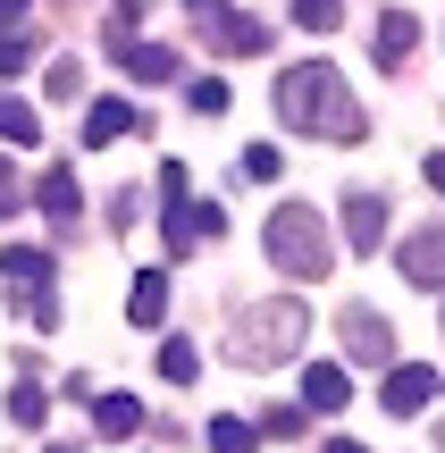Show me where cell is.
I'll return each instance as SVG.
<instances>
[{"label": "cell", "mask_w": 445, "mask_h": 453, "mask_svg": "<svg viewBox=\"0 0 445 453\" xmlns=\"http://www.w3.org/2000/svg\"><path fill=\"white\" fill-rule=\"evenodd\" d=\"M278 118L295 134H328V143H362L370 134V118H362V101L345 93V76L336 67H286L278 76Z\"/></svg>", "instance_id": "6da1fadb"}, {"label": "cell", "mask_w": 445, "mask_h": 453, "mask_svg": "<svg viewBox=\"0 0 445 453\" xmlns=\"http://www.w3.org/2000/svg\"><path fill=\"white\" fill-rule=\"evenodd\" d=\"M303 336H311V311H303L295 294H278V303H244V311H235L227 361H235V370H286Z\"/></svg>", "instance_id": "7a4b0ae2"}, {"label": "cell", "mask_w": 445, "mask_h": 453, "mask_svg": "<svg viewBox=\"0 0 445 453\" xmlns=\"http://www.w3.org/2000/svg\"><path fill=\"white\" fill-rule=\"evenodd\" d=\"M261 243H269V260H278L286 277H328V260H336V235H328V219H319V211H303V202L269 211Z\"/></svg>", "instance_id": "3957f363"}, {"label": "cell", "mask_w": 445, "mask_h": 453, "mask_svg": "<svg viewBox=\"0 0 445 453\" xmlns=\"http://www.w3.org/2000/svg\"><path fill=\"white\" fill-rule=\"evenodd\" d=\"M0 277H9V303L26 311L34 327H59V294H50L59 260H50V252H34V243H9V252H0Z\"/></svg>", "instance_id": "277c9868"}, {"label": "cell", "mask_w": 445, "mask_h": 453, "mask_svg": "<svg viewBox=\"0 0 445 453\" xmlns=\"http://www.w3.org/2000/svg\"><path fill=\"white\" fill-rule=\"evenodd\" d=\"M336 336H345V353L362 361V370H387V361H395V327H387V319H379L370 303H345Z\"/></svg>", "instance_id": "5b68a950"}, {"label": "cell", "mask_w": 445, "mask_h": 453, "mask_svg": "<svg viewBox=\"0 0 445 453\" xmlns=\"http://www.w3.org/2000/svg\"><path fill=\"white\" fill-rule=\"evenodd\" d=\"M395 269L412 277L420 294H445V226H420V235H403V252H395Z\"/></svg>", "instance_id": "8992f818"}, {"label": "cell", "mask_w": 445, "mask_h": 453, "mask_svg": "<svg viewBox=\"0 0 445 453\" xmlns=\"http://www.w3.org/2000/svg\"><path fill=\"white\" fill-rule=\"evenodd\" d=\"M429 395H437V370H429V361H395V370H387V395H379V411L412 420V411H429Z\"/></svg>", "instance_id": "52a82bcc"}, {"label": "cell", "mask_w": 445, "mask_h": 453, "mask_svg": "<svg viewBox=\"0 0 445 453\" xmlns=\"http://www.w3.org/2000/svg\"><path fill=\"white\" fill-rule=\"evenodd\" d=\"M219 226H227V211H211V202H168V219H160V243L185 260L202 235H219Z\"/></svg>", "instance_id": "ba28073f"}, {"label": "cell", "mask_w": 445, "mask_h": 453, "mask_svg": "<svg viewBox=\"0 0 445 453\" xmlns=\"http://www.w3.org/2000/svg\"><path fill=\"white\" fill-rule=\"evenodd\" d=\"M345 243L362 260H379V243H387V194H370V185H362V194H345Z\"/></svg>", "instance_id": "9c48e42d"}, {"label": "cell", "mask_w": 445, "mask_h": 453, "mask_svg": "<svg viewBox=\"0 0 445 453\" xmlns=\"http://www.w3.org/2000/svg\"><path fill=\"white\" fill-rule=\"evenodd\" d=\"M412 50H420V17H412V9H387V17H379V34H370V59L395 76Z\"/></svg>", "instance_id": "30bf717a"}, {"label": "cell", "mask_w": 445, "mask_h": 453, "mask_svg": "<svg viewBox=\"0 0 445 453\" xmlns=\"http://www.w3.org/2000/svg\"><path fill=\"white\" fill-rule=\"evenodd\" d=\"M34 211L59 219V226H76V219H84V194H76V168H67V160H50V168H42V185H34Z\"/></svg>", "instance_id": "8fae6325"}, {"label": "cell", "mask_w": 445, "mask_h": 453, "mask_svg": "<svg viewBox=\"0 0 445 453\" xmlns=\"http://www.w3.org/2000/svg\"><path fill=\"white\" fill-rule=\"evenodd\" d=\"M127 76H143V84H177V50L168 42H127V50H110Z\"/></svg>", "instance_id": "7c38bea8"}, {"label": "cell", "mask_w": 445, "mask_h": 453, "mask_svg": "<svg viewBox=\"0 0 445 453\" xmlns=\"http://www.w3.org/2000/svg\"><path fill=\"white\" fill-rule=\"evenodd\" d=\"M127 319H134V327H160V319H168V277H160V269H143V277H134Z\"/></svg>", "instance_id": "4fadbf2b"}, {"label": "cell", "mask_w": 445, "mask_h": 453, "mask_svg": "<svg viewBox=\"0 0 445 453\" xmlns=\"http://www.w3.org/2000/svg\"><path fill=\"white\" fill-rule=\"evenodd\" d=\"M118 134H134V110H127V101H93V110H84V143L110 151Z\"/></svg>", "instance_id": "5bb4252c"}, {"label": "cell", "mask_w": 445, "mask_h": 453, "mask_svg": "<svg viewBox=\"0 0 445 453\" xmlns=\"http://www.w3.org/2000/svg\"><path fill=\"white\" fill-rule=\"evenodd\" d=\"M345 370H336V361H311V370H303V403H319V411H345Z\"/></svg>", "instance_id": "9a60e30c"}, {"label": "cell", "mask_w": 445, "mask_h": 453, "mask_svg": "<svg viewBox=\"0 0 445 453\" xmlns=\"http://www.w3.org/2000/svg\"><path fill=\"white\" fill-rule=\"evenodd\" d=\"M93 428L101 437H134V428H143V403H134V395H93Z\"/></svg>", "instance_id": "2e32d148"}, {"label": "cell", "mask_w": 445, "mask_h": 453, "mask_svg": "<svg viewBox=\"0 0 445 453\" xmlns=\"http://www.w3.org/2000/svg\"><path fill=\"white\" fill-rule=\"evenodd\" d=\"M211 42H219V50H244V59H252V50L269 42V26H261V17H211Z\"/></svg>", "instance_id": "e0dca14e"}, {"label": "cell", "mask_w": 445, "mask_h": 453, "mask_svg": "<svg viewBox=\"0 0 445 453\" xmlns=\"http://www.w3.org/2000/svg\"><path fill=\"white\" fill-rule=\"evenodd\" d=\"M0 143H42V118L26 101H9V93H0Z\"/></svg>", "instance_id": "ac0fdd59"}, {"label": "cell", "mask_w": 445, "mask_h": 453, "mask_svg": "<svg viewBox=\"0 0 445 453\" xmlns=\"http://www.w3.org/2000/svg\"><path fill=\"white\" fill-rule=\"evenodd\" d=\"M160 378H168V387H194V378H202V353L168 336V344H160Z\"/></svg>", "instance_id": "d6986e66"}, {"label": "cell", "mask_w": 445, "mask_h": 453, "mask_svg": "<svg viewBox=\"0 0 445 453\" xmlns=\"http://www.w3.org/2000/svg\"><path fill=\"white\" fill-rule=\"evenodd\" d=\"M252 445H261V428H252V420H235V411H227V420H211V453H252Z\"/></svg>", "instance_id": "ffe728a7"}, {"label": "cell", "mask_w": 445, "mask_h": 453, "mask_svg": "<svg viewBox=\"0 0 445 453\" xmlns=\"http://www.w3.org/2000/svg\"><path fill=\"white\" fill-rule=\"evenodd\" d=\"M295 26L303 34H336L345 26V0H295Z\"/></svg>", "instance_id": "44dd1931"}, {"label": "cell", "mask_w": 445, "mask_h": 453, "mask_svg": "<svg viewBox=\"0 0 445 453\" xmlns=\"http://www.w3.org/2000/svg\"><path fill=\"white\" fill-rule=\"evenodd\" d=\"M9 420H17V428H42V420H50V395H42V387H17V395H9Z\"/></svg>", "instance_id": "7402d4cb"}, {"label": "cell", "mask_w": 445, "mask_h": 453, "mask_svg": "<svg viewBox=\"0 0 445 453\" xmlns=\"http://www.w3.org/2000/svg\"><path fill=\"white\" fill-rule=\"evenodd\" d=\"M42 93H50V101H76V93H84V67H76V59H50Z\"/></svg>", "instance_id": "603a6c76"}, {"label": "cell", "mask_w": 445, "mask_h": 453, "mask_svg": "<svg viewBox=\"0 0 445 453\" xmlns=\"http://www.w3.org/2000/svg\"><path fill=\"white\" fill-rule=\"evenodd\" d=\"M34 59V42H26V34H17V26H0V76H17V67H26Z\"/></svg>", "instance_id": "cb8c5ba5"}, {"label": "cell", "mask_w": 445, "mask_h": 453, "mask_svg": "<svg viewBox=\"0 0 445 453\" xmlns=\"http://www.w3.org/2000/svg\"><path fill=\"white\" fill-rule=\"evenodd\" d=\"M278 168H286V160H278V151H269V143H252V151H244V177H252V185H269V177H278Z\"/></svg>", "instance_id": "d4e9b609"}, {"label": "cell", "mask_w": 445, "mask_h": 453, "mask_svg": "<svg viewBox=\"0 0 445 453\" xmlns=\"http://www.w3.org/2000/svg\"><path fill=\"white\" fill-rule=\"evenodd\" d=\"M194 110H202V118H219V110H227V84L202 76V84H194Z\"/></svg>", "instance_id": "484cf974"}, {"label": "cell", "mask_w": 445, "mask_h": 453, "mask_svg": "<svg viewBox=\"0 0 445 453\" xmlns=\"http://www.w3.org/2000/svg\"><path fill=\"white\" fill-rule=\"evenodd\" d=\"M17 202H26V185H17V168H0V219H17Z\"/></svg>", "instance_id": "4316f807"}, {"label": "cell", "mask_w": 445, "mask_h": 453, "mask_svg": "<svg viewBox=\"0 0 445 453\" xmlns=\"http://www.w3.org/2000/svg\"><path fill=\"white\" fill-rule=\"evenodd\" d=\"M429 185H437V194H445V151H429Z\"/></svg>", "instance_id": "83f0119b"}, {"label": "cell", "mask_w": 445, "mask_h": 453, "mask_svg": "<svg viewBox=\"0 0 445 453\" xmlns=\"http://www.w3.org/2000/svg\"><path fill=\"white\" fill-rule=\"evenodd\" d=\"M17 17H26V0H0V26H17Z\"/></svg>", "instance_id": "f1b7e54d"}, {"label": "cell", "mask_w": 445, "mask_h": 453, "mask_svg": "<svg viewBox=\"0 0 445 453\" xmlns=\"http://www.w3.org/2000/svg\"><path fill=\"white\" fill-rule=\"evenodd\" d=\"M319 453H362V445H353V437H328V445H319Z\"/></svg>", "instance_id": "f546056e"}, {"label": "cell", "mask_w": 445, "mask_h": 453, "mask_svg": "<svg viewBox=\"0 0 445 453\" xmlns=\"http://www.w3.org/2000/svg\"><path fill=\"white\" fill-rule=\"evenodd\" d=\"M185 9H202V17H211V9H219V0H185Z\"/></svg>", "instance_id": "4dcf8cb0"}]
</instances>
